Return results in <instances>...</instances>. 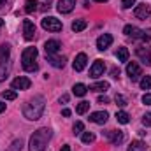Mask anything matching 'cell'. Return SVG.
Segmentation results:
<instances>
[{"label": "cell", "instance_id": "cell-8", "mask_svg": "<svg viewBox=\"0 0 151 151\" xmlns=\"http://www.w3.org/2000/svg\"><path fill=\"white\" fill-rule=\"evenodd\" d=\"M23 35L27 40H32L35 37V25L30 21V19H25L23 21Z\"/></svg>", "mask_w": 151, "mask_h": 151}, {"label": "cell", "instance_id": "cell-45", "mask_svg": "<svg viewBox=\"0 0 151 151\" xmlns=\"http://www.w3.org/2000/svg\"><path fill=\"white\" fill-rule=\"evenodd\" d=\"M2 27H4V21H2V19H0V28H2Z\"/></svg>", "mask_w": 151, "mask_h": 151}, {"label": "cell", "instance_id": "cell-43", "mask_svg": "<svg viewBox=\"0 0 151 151\" xmlns=\"http://www.w3.org/2000/svg\"><path fill=\"white\" fill-rule=\"evenodd\" d=\"M5 4H7V0H0V9H2V7H4Z\"/></svg>", "mask_w": 151, "mask_h": 151}, {"label": "cell", "instance_id": "cell-31", "mask_svg": "<svg viewBox=\"0 0 151 151\" xmlns=\"http://www.w3.org/2000/svg\"><path fill=\"white\" fill-rule=\"evenodd\" d=\"M21 148H23V141H21V139H16V141H12L11 148L7 151H21Z\"/></svg>", "mask_w": 151, "mask_h": 151}, {"label": "cell", "instance_id": "cell-16", "mask_svg": "<svg viewBox=\"0 0 151 151\" xmlns=\"http://www.w3.org/2000/svg\"><path fill=\"white\" fill-rule=\"evenodd\" d=\"M142 32L144 30H139L137 27H132V25H127L123 28V34L128 35V37H132V39H142Z\"/></svg>", "mask_w": 151, "mask_h": 151}, {"label": "cell", "instance_id": "cell-29", "mask_svg": "<svg viewBox=\"0 0 151 151\" xmlns=\"http://www.w3.org/2000/svg\"><path fill=\"white\" fill-rule=\"evenodd\" d=\"M81 139H83L84 144H91V142L95 141V135H93L91 132H83V137H81Z\"/></svg>", "mask_w": 151, "mask_h": 151}, {"label": "cell", "instance_id": "cell-34", "mask_svg": "<svg viewBox=\"0 0 151 151\" xmlns=\"http://www.w3.org/2000/svg\"><path fill=\"white\" fill-rule=\"evenodd\" d=\"M114 100H116V104H118L119 107H123V106H127V99H125L123 95H116V97H114Z\"/></svg>", "mask_w": 151, "mask_h": 151}, {"label": "cell", "instance_id": "cell-24", "mask_svg": "<svg viewBox=\"0 0 151 151\" xmlns=\"http://www.w3.org/2000/svg\"><path fill=\"white\" fill-rule=\"evenodd\" d=\"M116 119H118V123L127 125V123L130 121V116H128V113H125V111H118V113H116Z\"/></svg>", "mask_w": 151, "mask_h": 151}, {"label": "cell", "instance_id": "cell-39", "mask_svg": "<svg viewBox=\"0 0 151 151\" xmlns=\"http://www.w3.org/2000/svg\"><path fill=\"white\" fill-rule=\"evenodd\" d=\"M60 102H63V104H67V102H69V95H63V97L60 99Z\"/></svg>", "mask_w": 151, "mask_h": 151}, {"label": "cell", "instance_id": "cell-33", "mask_svg": "<svg viewBox=\"0 0 151 151\" xmlns=\"http://www.w3.org/2000/svg\"><path fill=\"white\" fill-rule=\"evenodd\" d=\"M7 79V67L4 63H0V83Z\"/></svg>", "mask_w": 151, "mask_h": 151}, {"label": "cell", "instance_id": "cell-7", "mask_svg": "<svg viewBox=\"0 0 151 151\" xmlns=\"http://www.w3.org/2000/svg\"><path fill=\"white\" fill-rule=\"evenodd\" d=\"M127 74L130 76V79H132V81H137V79L142 76V70H141L139 63H135V62H130V63L127 65Z\"/></svg>", "mask_w": 151, "mask_h": 151}, {"label": "cell", "instance_id": "cell-1", "mask_svg": "<svg viewBox=\"0 0 151 151\" xmlns=\"http://www.w3.org/2000/svg\"><path fill=\"white\" fill-rule=\"evenodd\" d=\"M44 107H46V104H44V97H34V99H30L25 106H23V114H25V118L27 119H32V121H35L39 119L42 113H44Z\"/></svg>", "mask_w": 151, "mask_h": 151}, {"label": "cell", "instance_id": "cell-12", "mask_svg": "<svg viewBox=\"0 0 151 151\" xmlns=\"http://www.w3.org/2000/svg\"><path fill=\"white\" fill-rule=\"evenodd\" d=\"M32 86V81L28 77H16L12 81V90H28Z\"/></svg>", "mask_w": 151, "mask_h": 151}, {"label": "cell", "instance_id": "cell-28", "mask_svg": "<svg viewBox=\"0 0 151 151\" xmlns=\"http://www.w3.org/2000/svg\"><path fill=\"white\" fill-rule=\"evenodd\" d=\"M2 97H4L5 100H14V99L18 97V93H16L14 90H5V91H2Z\"/></svg>", "mask_w": 151, "mask_h": 151}, {"label": "cell", "instance_id": "cell-23", "mask_svg": "<svg viewBox=\"0 0 151 151\" xmlns=\"http://www.w3.org/2000/svg\"><path fill=\"white\" fill-rule=\"evenodd\" d=\"M144 150H146V144H144L142 141H134V142L128 146L127 151H144Z\"/></svg>", "mask_w": 151, "mask_h": 151}, {"label": "cell", "instance_id": "cell-18", "mask_svg": "<svg viewBox=\"0 0 151 151\" xmlns=\"http://www.w3.org/2000/svg\"><path fill=\"white\" fill-rule=\"evenodd\" d=\"M86 62H88L86 55H84V53H79V55L76 56V60H74V70H76V72H81V70H84V67H86Z\"/></svg>", "mask_w": 151, "mask_h": 151}, {"label": "cell", "instance_id": "cell-40", "mask_svg": "<svg viewBox=\"0 0 151 151\" xmlns=\"http://www.w3.org/2000/svg\"><path fill=\"white\" fill-rule=\"evenodd\" d=\"M111 74H113V77H118V76H119V70H118V69H113Z\"/></svg>", "mask_w": 151, "mask_h": 151}, {"label": "cell", "instance_id": "cell-3", "mask_svg": "<svg viewBox=\"0 0 151 151\" xmlns=\"http://www.w3.org/2000/svg\"><path fill=\"white\" fill-rule=\"evenodd\" d=\"M37 49L35 47H27L25 51H23V55H21V65H23V69L27 70V72H35L39 69V65L35 63V60H37Z\"/></svg>", "mask_w": 151, "mask_h": 151}, {"label": "cell", "instance_id": "cell-35", "mask_svg": "<svg viewBox=\"0 0 151 151\" xmlns=\"http://www.w3.org/2000/svg\"><path fill=\"white\" fill-rule=\"evenodd\" d=\"M132 5H135V0H123L121 2V7L123 9H130Z\"/></svg>", "mask_w": 151, "mask_h": 151}, {"label": "cell", "instance_id": "cell-41", "mask_svg": "<svg viewBox=\"0 0 151 151\" xmlns=\"http://www.w3.org/2000/svg\"><path fill=\"white\" fill-rule=\"evenodd\" d=\"M62 114H63L65 118H67V116H70V109H63V111H62Z\"/></svg>", "mask_w": 151, "mask_h": 151}, {"label": "cell", "instance_id": "cell-14", "mask_svg": "<svg viewBox=\"0 0 151 151\" xmlns=\"http://www.w3.org/2000/svg\"><path fill=\"white\" fill-rule=\"evenodd\" d=\"M111 44H113V35H109V34H104L97 39V49H100V51H106Z\"/></svg>", "mask_w": 151, "mask_h": 151}, {"label": "cell", "instance_id": "cell-9", "mask_svg": "<svg viewBox=\"0 0 151 151\" xmlns=\"http://www.w3.org/2000/svg\"><path fill=\"white\" fill-rule=\"evenodd\" d=\"M106 137H107L113 144H116V146L125 141V135H123V132H119V130H107V132H106Z\"/></svg>", "mask_w": 151, "mask_h": 151}, {"label": "cell", "instance_id": "cell-20", "mask_svg": "<svg viewBox=\"0 0 151 151\" xmlns=\"http://www.w3.org/2000/svg\"><path fill=\"white\" fill-rule=\"evenodd\" d=\"M88 90H91V91H107L109 90V83H106V81H100V83H93Z\"/></svg>", "mask_w": 151, "mask_h": 151}, {"label": "cell", "instance_id": "cell-38", "mask_svg": "<svg viewBox=\"0 0 151 151\" xmlns=\"http://www.w3.org/2000/svg\"><path fill=\"white\" fill-rule=\"evenodd\" d=\"M97 102H99V104H109V99L104 95V97H99V100H97Z\"/></svg>", "mask_w": 151, "mask_h": 151}, {"label": "cell", "instance_id": "cell-44", "mask_svg": "<svg viewBox=\"0 0 151 151\" xmlns=\"http://www.w3.org/2000/svg\"><path fill=\"white\" fill-rule=\"evenodd\" d=\"M62 151H70V146H63V148H62Z\"/></svg>", "mask_w": 151, "mask_h": 151}, {"label": "cell", "instance_id": "cell-32", "mask_svg": "<svg viewBox=\"0 0 151 151\" xmlns=\"http://www.w3.org/2000/svg\"><path fill=\"white\" fill-rule=\"evenodd\" d=\"M72 130H74L76 135H77V134H83V130H84V125H83L81 121H76L74 127H72Z\"/></svg>", "mask_w": 151, "mask_h": 151}, {"label": "cell", "instance_id": "cell-6", "mask_svg": "<svg viewBox=\"0 0 151 151\" xmlns=\"http://www.w3.org/2000/svg\"><path fill=\"white\" fill-rule=\"evenodd\" d=\"M134 14H135V18H139V19H146V18L151 16V7L146 5V4H139V5H135Z\"/></svg>", "mask_w": 151, "mask_h": 151}, {"label": "cell", "instance_id": "cell-30", "mask_svg": "<svg viewBox=\"0 0 151 151\" xmlns=\"http://www.w3.org/2000/svg\"><path fill=\"white\" fill-rule=\"evenodd\" d=\"M141 88L142 90H151V76H144L141 79Z\"/></svg>", "mask_w": 151, "mask_h": 151}, {"label": "cell", "instance_id": "cell-42", "mask_svg": "<svg viewBox=\"0 0 151 151\" xmlns=\"http://www.w3.org/2000/svg\"><path fill=\"white\" fill-rule=\"evenodd\" d=\"M5 111V104L4 102H0V113H4Z\"/></svg>", "mask_w": 151, "mask_h": 151}, {"label": "cell", "instance_id": "cell-5", "mask_svg": "<svg viewBox=\"0 0 151 151\" xmlns=\"http://www.w3.org/2000/svg\"><path fill=\"white\" fill-rule=\"evenodd\" d=\"M135 55H137V58H139L144 65H151V47L141 46V47L135 49Z\"/></svg>", "mask_w": 151, "mask_h": 151}, {"label": "cell", "instance_id": "cell-15", "mask_svg": "<svg viewBox=\"0 0 151 151\" xmlns=\"http://www.w3.org/2000/svg\"><path fill=\"white\" fill-rule=\"evenodd\" d=\"M107 118H109V114L106 113V111H97V113L90 114V121H93L97 125H104L107 121Z\"/></svg>", "mask_w": 151, "mask_h": 151}, {"label": "cell", "instance_id": "cell-2", "mask_svg": "<svg viewBox=\"0 0 151 151\" xmlns=\"http://www.w3.org/2000/svg\"><path fill=\"white\" fill-rule=\"evenodd\" d=\"M53 132L49 128H39L30 137V151H44L47 146V141L51 139Z\"/></svg>", "mask_w": 151, "mask_h": 151}, {"label": "cell", "instance_id": "cell-22", "mask_svg": "<svg viewBox=\"0 0 151 151\" xmlns=\"http://www.w3.org/2000/svg\"><path fill=\"white\" fill-rule=\"evenodd\" d=\"M86 91H88V88L83 83H77V84H74V88H72V93H74L76 97H84Z\"/></svg>", "mask_w": 151, "mask_h": 151}, {"label": "cell", "instance_id": "cell-13", "mask_svg": "<svg viewBox=\"0 0 151 151\" xmlns=\"http://www.w3.org/2000/svg\"><path fill=\"white\" fill-rule=\"evenodd\" d=\"M104 70H106L104 62H102V60H95L93 65H91V69H90V76H91V77H100V76L104 74Z\"/></svg>", "mask_w": 151, "mask_h": 151}, {"label": "cell", "instance_id": "cell-37", "mask_svg": "<svg viewBox=\"0 0 151 151\" xmlns=\"http://www.w3.org/2000/svg\"><path fill=\"white\" fill-rule=\"evenodd\" d=\"M142 104H146V106H151V93H146V95L142 97Z\"/></svg>", "mask_w": 151, "mask_h": 151}, {"label": "cell", "instance_id": "cell-36", "mask_svg": "<svg viewBox=\"0 0 151 151\" xmlns=\"http://www.w3.org/2000/svg\"><path fill=\"white\" fill-rule=\"evenodd\" d=\"M142 123H144L146 127H151V113L144 114V118H142Z\"/></svg>", "mask_w": 151, "mask_h": 151}, {"label": "cell", "instance_id": "cell-11", "mask_svg": "<svg viewBox=\"0 0 151 151\" xmlns=\"http://www.w3.org/2000/svg\"><path fill=\"white\" fill-rule=\"evenodd\" d=\"M60 47H62V44L58 42V40H47L46 44H44V51H46V55L47 56H51V55H56L58 51H60Z\"/></svg>", "mask_w": 151, "mask_h": 151}, {"label": "cell", "instance_id": "cell-4", "mask_svg": "<svg viewBox=\"0 0 151 151\" xmlns=\"http://www.w3.org/2000/svg\"><path fill=\"white\" fill-rule=\"evenodd\" d=\"M42 28L47 30V32H60L62 30V21L53 18V16H47L42 19Z\"/></svg>", "mask_w": 151, "mask_h": 151}, {"label": "cell", "instance_id": "cell-10", "mask_svg": "<svg viewBox=\"0 0 151 151\" xmlns=\"http://www.w3.org/2000/svg\"><path fill=\"white\" fill-rule=\"evenodd\" d=\"M74 7H76V0H60L58 5H56L58 12H62V14H69Z\"/></svg>", "mask_w": 151, "mask_h": 151}, {"label": "cell", "instance_id": "cell-26", "mask_svg": "<svg viewBox=\"0 0 151 151\" xmlns=\"http://www.w3.org/2000/svg\"><path fill=\"white\" fill-rule=\"evenodd\" d=\"M86 28V21L84 19H76L74 23H72V30L74 32H81V30H84Z\"/></svg>", "mask_w": 151, "mask_h": 151}, {"label": "cell", "instance_id": "cell-21", "mask_svg": "<svg viewBox=\"0 0 151 151\" xmlns=\"http://www.w3.org/2000/svg\"><path fill=\"white\" fill-rule=\"evenodd\" d=\"M116 58H118V62H128V49L127 47H118L116 49Z\"/></svg>", "mask_w": 151, "mask_h": 151}, {"label": "cell", "instance_id": "cell-25", "mask_svg": "<svg viewBox=\"0 0 151 151\" xmlns=\"http://www.w3.org/2000/svg\"><path fill=\"white\" fill-rule=\"evenodd\" d=\"M37 5H39V0H27V2H25V12H34V11H37Z\"/></svg>", "mask_w": 151, "mask_h": 151}, {"label": "cell", "instance_id": "cell-17", "mask_svg": "<svg viewBox=\"0 0 151 151\" xmlns=\"http://www.w3.org/2000/svg\"><path fill=\"white\" fill-rule=\"evenodd\" d=\"M46 58H47V62H49V65H53V67H56V69H63L65 67V56H55V55H51V56H47L46 55Z\"/></svg>", "mask_w": 151, "mask_h": 151}, {"label": "cell", "instance_id": "cell-46", "mask_svg": "<svg viewBox=\"0 0 151 151\" xmlns=\"http://www.w3.org/2000/svg\"><path fill=\"white\" fill-rule=\"evenodd\" d=\"M95 2H107V0H95Z\"/></svg>", "mask_w": 151, "mask_h": 151}, {"label": "cell", "instance_id": "cell-19", "mask_svg": "<svg viewBox=\"0 0 151 151\" xmlns=\"http://www.w3.org/2000/svg\"><path fill=\"white\" fill-rule=\"evenodd\" d=\"M11 56V46L9 44H2L0 46V63H5Z\"/></svg>", "mask_w": 151, "mask_h": 151}, {"label": "cell", "instance_id": "cell-27", "mask_svg": "<svg viewBox=\"0 0 151 151\" xmlns=\"http://www.w3.org/2000/svg\"><path fill=\"white\" fill-rule=\"evenodd\" d=\"M88 109H90V102H84V100H83V102H79V104H77L76 113H77V114H84Z\"/></svg>", "mask_w": 151, "mask_h": 151}]
</instances>
